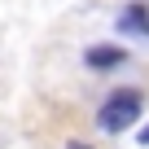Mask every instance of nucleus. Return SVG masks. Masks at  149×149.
Masks as SVG:
<instances>
[{
  "mask_svg": "<svg viewBox=\"0 0 149 149\" xmlns=\"http://www.w3.org/2000/svg\"><path fill=\"white\" fill-rule=\"evenodd\" d=\"M84 61H88L92 70H114V66H123V61H127V53H123L118 44H97V48H88V53H84Z\"/></svg>",
  "mask_w": 149,
  "mask_h": 149,
  "instance_id": "f03ea898",
  "label": "nucleus"
},
{
  "mask_svg": "<svg viewBox=\"0 0 149 149\" xmlns=\"http://www.w3.org/2000/svg\"><path fill=\"white\" fill-rule=\"evenodd\" d=\"M140 105H145V97H140L136 88H118V92H110L105 105L97 110L101 132H127V127L140 118Z\"/></svg>",
  "mask_w": 149,
  "mask_h": 149,
  "instance_id": "f257e3e1",
  "label": "nucleus"
},
{
  "mask_svg": "<svg viewBox=\"0 0 149 149\" xmlns=\"http://www.w3.org/2000/svg\"><path fill=\"white\" fill-rule=\"evenodd\" d=\"M118 31H136V35H149V9L145 5H132L118 13Z\"/></svg>",
  "mask_w": 149,
  "mask_h": 149,
  "instance_id": "7ed1b4c3",
  "label": "nucleus"
},
{
  "mask_svg": "<svg viewBox=\"0 0 149 149\" xmlns=\"http://www.w3.org/2000/svg\"><path fill=\"white\" fill-rule=\"evenodd\" d=\"M136 140H140V145H149V127H140V136H136Z\"/></svg>",
  "mask_w": 149,
  "mask_h": 149,
  "instance_id": "20e7f679",
  "label": "nucleus"
},
{
  "mask_svg": "<svg viewBox=\"0 0 149 149\" xmlns=\"http://www.w3.org/2000/svg\"><path fill=\"white\" fill-rule=\"evenodd\" d=\"M66 149H88V145H84V140H70V145H66Z\"/></svg>",
  "mask_w": 149,
  "mask_h": 149,
  "instance_id": "39448f33",
  "label": "nucleus"
}]
</instances>
